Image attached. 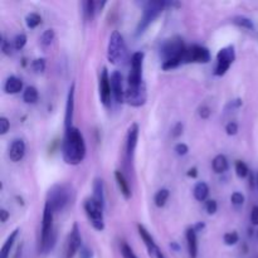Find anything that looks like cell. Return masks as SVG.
Here are the masks:
<instances>
[{
    "label": "cell",
    "mask_w": 258,
    "mask_h": 258,
    "mask_svg": "<svg viewBox=\"0 0 258 258\" xmlns=\"http://www.w3.org/2000/svg\"><path fill=\"white\" fill-rule=\"evenodd\" d=\"M168 198H169V190H168V189H160V190H159L158 193L155 194V197H154V202H155V206L159 207V208H161V207H164L166 204V202H168Z\"/></svg>",
    "instance_id": "83f0119b"
},
{
    "label": "cell",
    "mask_w": 258,
    "mask_h": 258,
    "mask_svg": "<svg viewBox=\"0 0 258 258\" xmlns=\"http://www.w3.org/2000/svg\"><path fill=\"white\" fill-rule=\"evenodd\" d=\"M186 47L180 37H173L165 40L160 48V54L163 58V70L176 68L184 59Z\"/></svg>",
    "instance_id": "7a4b0ae2"
},
{
    "label": "cell",
    "mask_w": 258,
    "mask_h": 258,
    "mask_svg": "<svg viewBox=\"0 0 258 258\" xmlns=\"http://www.w3.org/2000/svg\"><path fill=\"white\" fill-rule=\"evenodd\" d=\"M234 59H236V50H234L233 45L222 48L218 54H217V64L216 68H214V75L219 76V77L226 75L232 63L234 62Z\"/></svg>",
    "instance_id": "9c48e42d"
},
{
    "label": "cell",
    "mask_w": 258,
    "mask_h": 258,
    "mask_svg": "<svg viewBox=\"0 0 258 258\" xmlns=\"http://www.w3.org/2000/svg\"><path fill=\"white\" fill-rule=\"evenodd\" d=\"M139 139V125L138 123H133L127 130V136H126V153L130 158H133L134 153H135L136 145H138Z\"/></svg>",
    "instance_id": "e0dca14e"
},
{
    "label": "cell",
    "mask_w": 258,
    "mask_h": 258,
    "mask_svg": "<svg viewBox=\"0 0 258 258\" xmlns=\"http://www.w3.org/2000/svg\"><path fill=\"white\" fill-rule=\"evenodd\" d=\"M251 222L253 226H258V206H254L251 212Z\"/></svg>",
    "instance_id": "ee69618b"
},
{
    "label": "cell",
    "mask_w": 258,
    "mask_h": 258,
    "mask_svg": "<svg viewBox=\"0 0 258 258\" xmlns=\"http://www.w3.org/2000/svg\"><path fill=\"white\" fill-rule=\"evenodd\" d=\"M231 201H232V204H233V206L241 207V206H243V203H244V196L242 193L236 191V193L232 194Z\"/></svg>",
    "instance_id": "8d00e7d4"
},
{
    "label": "cell",
    "mask_w": 258,
    "mask_h": 258,
    "mask_svg": "<svg viewBox=\"0 0 258 258\" xmlns=\"http://www.w3.org/2000/svg\"><path fill=\"white\" fill-rule=\"evenodd\" d=\"M146 87L145 83L141 85L140 87H128L125 91V101L128 105L134 106V107H140V106L145 105L146 102Z\"/></svg>",
    "instance_id": "7c38bea8"
},
{
    "label": "cell",
    "mask_w": 258,
    "mask_h": 258,
    "mask_svg": "<svg viewBox=\"0 0 258 258\" xmlns=\"http://www.w3.org/2000/svg\"><path fill=\"white\" fill-rule=\"evenodd\" d=\"M63 160L70 165H78L86 158V144L83 135L77 127L66 128L62 144Z\"/></svg>",
    "instance_id": "6da1fadb"
},
{
    "label": "cell",
    "mask_w": 258,
    "mask_h": 258,
    "mask_svg": "<svg viewBox=\"0 0 258 258\" xmlns=\"http://www.w3.org/2000/svg\"><path fill=\"white\" fill-rule=\"evenodd\" d=\"M111 93H112L111 77L110 75H108L107 68H103L100 76V97H101V102H102L105 106L110 105Z\"/></svg>",
    "instance_id": "5bb4252c"
},
{
    "label": "cell",
    "mask_w": 258,
    "mask_h": 258,
    "mask_svg": "<svg viewBox=\"0 0 258 258\" xmlns=\"http://www.w3.org/2000/svg\"><path fill=\"white\" fill-rule=\"evenodd\" d=\"M144 52H135L131 55V71L128 75L127 83L128 87H140L144 85L143 80V64H144Z\"/></svg>",
    "instance_id": "52a82bcc"
},
{
    "label": "cell",
    "mask_w": 258,
    "mask_h": 258,
    "mask_svg": "<svg viewBox=\"0 0 258 258\" xmlns=\"http://www.w3.org/2000/svg\"><path fill=\"white\" fill-rule=\"evenodd\" d=\"M241 105H242V100H241V98H237V100L232 101V102L229 103V107L237 108V107H239Z\"/></svg>",
    "instance_id": "c3c4849f"
},
{
    "label": "cell",
    "mask_w": 258,
    "mask_h": 258,
    "mask_svg": "<svg viewBox=\"0 0 258 258\" xmlns=\"http://www.w3.org/2000/svg\"><path fill=\"white\" fill-rule=\"evenodd\" d=\"M211 60V52L202 45H191L186 48L184 54V63H208Z\"/></svg>",
    "instance_id": "30bf717a"
},
{
    "label": "cell",
    "mask_w": 258,
    "mask_h": 258,
    "mask_svg": "<svg viewBox=\"0 0 258 258\" xmlns=\"http://www.w3.org/2000/svg\"><path fill=\"white\" fill-rule=\"evenodd\" d=\"M217 208H218V206H217V202L214 201V199H209V201H207V203H206L207 213L214 214L217 212Z\"/></svg>",
    "instance_id": "74e56055"
},
{
    "label": "cell",
    "mask_w": 258,
    "mask_h": 258,
    "mask_svg": "<svg viewBox=\"0 0 258 258\" xmlns=\"http://www.w3.org/2000/svg\"><path fill=\"white\" fill-rule=\"evenodd\" d=\"M223 239L224 243H226L227 246H234V244H237V242H238L239 236L237 232H228V233L224 234Z\"/></svg>",
    "instance_id": "d6a6232c"
},
{
    "label": "cell",
    "mask_w": 258,
    "mask_h": 258,
    "mask_svg": "<svg viewBox=\"0 0 258 258\" xmlns=\"http://www.w3.org/2000/svg\"><path fill=\"white\" fill-rule=\"evenodd\" d=\"M115 179L117 181V185L120 188L121 194L123 196L125 199H130L131 198V189L130 185H128V181L126 180V178L123 176V174L121 173L120 170L115 171Z\"/></svg>",
    "instance_id": "7402d4cb"
},
{
    "label": "cell",
    "mask_w": 258,
    "mask_h": 258,
    "mask_svg": "<svg viewBox=\"0 0 258 258\" xmlns=\"http://www.w3.org/2000/svg\"><path fill=\"white\" fill-rule=\"evenodd\" d=\"M2 48H3V52L5 53V54H8V55H10L12 54V45H10V43H8L7 40H3V45H2Z\"/></svg>",
    "instance_id": "bcb514c9"
},
{
    "label": "cell",
    "mask_w": 258,
    "mask_h": 258,
    "mask_svg": "<svg viewBox=\"0 0 258 258\" xmlns=\"http://www.w3.org/2000/svg\"><path fill=\"white\" fill-rule=\"evenodd\" d=\"M92 199L101 207V208H105V186H103L102 179L96 178L95 181H93Z\"/></svg>",
    "instance_id": "d6986e66"
},
{
    "label": "cell",
    "mask_w": 258,
    "mask_h": 258,
    "mask_svg": "<svg viewBox=\"0 0 258 258\" xmlns=\"http://www.w3.org/2000/svg\"><path fill=\"white\" fill-rule=\"evenodd\" d=\"M183 128H184L183 123H181V122L176 123V125L174 126V128H173V133H171V134H173L174 138H179V136L183 134Z\"/></svg>",
    "instance_id": "7bdbcfd3"
},
{
    "label": "cell",
    "mask_w": 258,
    "mask_h": 258,
    "mask_svg": "<svg viewBox=\"0 0 258 258\" xmlns=\"http://www.w3.org/2000/svg\"><path fill=\"white\" fill-rule=\"evenodd\" d=\"M211 108L208 106H202L201 110H199V115H201L202 118H208L211 116Z\"/></svg>",
    "instance_id": "f6af8a7d"
},
{
    "label": "cell",
    "mask_w": 258,
    "mask_h": 258,
    "mask_svg": "<svg viewBox=\"0 0 258 258\" xmlns=\"http://www.w3.org/2000/svg\"><path fill=\"white\" fill-rule=\"evenodd\" d=\"M168 5L164 2H148L146 3L145 8H144V14L141 18L140 23L138 25V34L145 32L146 28L156 19V18L160 15V13L163 12L164 7Z\"/></svg>",
    "instance_id": "8992f818"
},
{
    "label": "cell",
    "mask_w": 258,
    "mask_h": 258,
    "mask_svg": "<svg viewBox=\"0 0 258 258\" xmlns=\"http://www.w3.org/2000/svg\"><path fill=\"white\" fill-rule=\"evenodd\" d=\"M75 88L76 85L72 83L70 87L67 96V103H66V113H64V127L70 128L72 127V121H73V112H75Z\"/></svg>",
    "instance_id": "2e32d148"
},
{
    "label": "cell",
    "mask_w": 258,
    "mask_h": 258,
    "mask_svg": "<svg viewBox=\"0 0 258 258\" xmlns=\"http://www.w3.org/2000/svg\"><path fill=\"white\" fill-rule=\"evenodd\" d=\"M107 58L112 64L116 66H125L128 60V53L125 40L117 30H115L108 39Z\"/></svg>",
    "instance_id": "277c9868"
},
{
    "label": "cell",
    "mask_w": 258,
    "mask_h": 258,
    "mask_svg": "<svg viewBox=\"0 0 258 258\" xmlns=\"http://www.w3.org/2000/svg\"><path fill=\"white\" fill-rule=\"evenodd\" d=\"M121 254L123 258H139L126 242H122V244H121Z\"/></svg>",
    "instance_id": "e575fe53"
},
{
    "label": "cell",
    "mask_w": 258,
    "mask_h": 258,
    "mask_svg": "<svg viewBox=\"0 0 258 258\" xmlns=\"http://www.w3.org/2000/svg\"><path fill=\"white\" fill-rule=\"evenodd\" d=\"M55 33L53 29H47L40 37V43H42L43 47H48V45L52 44V42L54 40Z\"/></svg>",
    "instance_id": "f546056e"
},
{
    "label": "cell",
    "mask_w": 258,
    "mask_h": 258,
    "mask_svg": "<svg viewBox=\"0 0 258 258\" xmlns=\"http://www.w3.org/2000/svg\"><path fill=\"white\" fill-rule=\"evenodd\" d=\"M25 155V143L22 139H17L12 143L9 149V158L13 163H18Z\"/></svg>",
    "instance_id": "ac0fdd59"
},
{
    "label": "cell",
    "mask_w": 258,
    "mask_h": 258,
    "mask_svg": "<svg viewBox=\"0 0 258 258\" xmlns=\"http://www.w3.org/2000/svg\"><path fill=\"white\" fill-rule=\"evenodd\" d=\"M8 218H9V212L5 211V209H2L0 211V221H2V223H5L8 221Z\"/></svg>",
    "instance_id": "7dc6e473"
},
{
    "label": "cell",
    "mask_w": 258,
    "mask_h": 258,
    "mask_svg": "<svg viewBox=\"0 0 258 258\" xmlns=\"http://www.w3.org/2000/svg\"><path fill=\"white\" fill-rule=\"evenodd\" d=\"M174 150H175V153L178 154V155L183 156V155H186V154H188L189 148L185 145V144L180 143V144H176L175 149H174Z\"/></svg>",
    "instance_id": "ab89813d"
},
{
    "label": "cell",
    "mask_w": 258,
    "mask_h": 258,
    "mask_svg": "<svg viewBox=\"0 0 258 258\" xmlns=\"http://www.w3.org/2000/svg\"><path fill=\"white\" fill-rule=\"evenodd\" d=\"M23 88V82L20 78L15 77V76H10L4 85V91L9 95H15V93L20 92Z\"/></svg>",
    "instance_id": "44dd1931"
},
{
    "label": "cell",
    "mask_w": 258,
    "mask_h": 258,
    "mask_svg": "<svg viewBox=\"0 0 258 258\" xmlns=\"http://www.w3.org/2000/svg\"><path fill=\"white\" fill-rule=\"evenodd\" d=\"M188 176H190V178H197V176H198V170H197V168L189 169Z\"/></svg>",
    "instance_id": "681fc988"
},
{
    "label": "cell",
    "mask_w": 258,
    "mask_h": 258,
    "mask_svg": "<svg viewBox=\"0 0 258 258\" xmlns=\"http://www.w3.org/2000/svg\"><path fill=\"white\" fill-rule=\"evenodd\" d=\"M236 174H237V176H239V178H246V176L249 174L247 164L243 163V161H241V160L236 161Z\"/></svg>",
    "instance_id": "1f68e13d"
},
{
    "label": "cell",
    "mask_w": 258,
    "mask_h": 258,
    "mask_svg": "<svg viewBox=\"0 0 258 258\" xmlns=\"http://www.w3.org/2000/svg\"><path fill=\"white\" fill-rule=\"evenodd\" d=\"M186 243H188V252L190 258L198 257V239H197V232L196 229L191 228L186 229Z\"/></svg>",
    "instance_id": "ffe728a7"
},
{
    "label": "cell",
    "mask_w": 258,
    "mask_h": 258,
    "mask_svg": "<svg viewBox=\"0 0 258 258\" xmlns=\"http://www.w3.org/2000/svg\"><path fill=\"white\" fill-rule=\"evenodd\" d=\"M81 248H82V237H81L80 229H78V224L75 223L67 238V243H66L64 258H73Z\"/></svg>",
    "instance_id": "8fae6325"
},
{
    "label": "cell",
    "mask_w": 258,
    "mask_h": 258,
    "mask_svg": "<svg viewBox=\"0 0 258 258\" xmlns=\"http://www.w3.org/2000/svg\"><path fill=\"white\" fill-rule=\"evenodd\" d=\"M85 15L87 19H92L93 17H95L96 12H97V9H96V3L92 2V0H88V2H86L85 4Z\"/></svg>",
    "instance_id": "4dcf8cb0"
},
{
    "label": "cell",
    "mask_w": 258,
    "mask_h": 258,
    "mask_svg": "<svg viewBox=\"0 0 258 258\" xmlns=\"http://www.w3.org/2000/svg\"><path fill=\"white\" fill-rule=\"evenodd\" d=\"M23 100L25 103H35L38 101V90L33 86H29L24 90L23 93Z\"/></svg>",
    "instance_id": "484cf974"
},
{
    "label": "cell",
    "mask_w": 258,
    "mask_h": 258,
    "mask_svg": "<svg viewBox=\"0 0 258 258\" xmlns=\"http://www.w3.org/2000/svg\"><path fill=\"white\" fill-rule=\"evenodd\" d=\"M204 227H206V224H204L203 222H199V223H197L193 228L196 229V232H201L202 229H204Z\"/></svg>",
    "instance_id": "f907efd6"
},
{
    "label": "cell",
    "mask_w": 258,
    "mask_h": 258,
    "mask_svg": "<svg viewBox=\"0 0 258 258\" xmlns=\"http://www.w3.org/2000/svg\"><path fill=\"white\" fill-rule=\"evenodd\" d=\"M212 166H213V170L216 171L217 174L224 173V171L228 169V160H227V158L224 155H217L216 158L213 159Z\"/></svg>",
    "instance_id": "d4e9b609"
},
{
    "label": "cell",
    "mask_w": 258,
    "mask_h": 258,
    "mask_svg": "<svg viewBox=\"0 0 258 258\" xmlns=\"http://www.w3.org/2000/svg\"><path fill=\"white\" fill-rule=\"evenodd\" d=\"M25 23H27L28 28L33 29V28H37L42 23V17L39 14H37V13H30L25 18Z\"/></svg>",
    "instance_id": "f1b7e54d"
},
{
    "label": "cell",
    "mask_w": 258,
    "mask_h": 258,
    "mask_svg": "<svg viewBox=\"0 0 258 258\" xmlns=\"http://www.w3.org/2000/svg\"><path fill=\"white\" fill-rule=\"evenodd\" d=\"M138 231H139V234H140L141 239H143L144 243H145L146 248H148L149 256H150L151 258H166L165 254L161 252V249L159 248L158 244L155 243L154 238L151 237V234L149 233V231L145 228V227L141 226V224H139Z\"/></svg>",
    "instance_id": "4fadbf2b"
},
{
    "label": "cell",
    "mask_w": 258,
    "mask_h": 258,
    "mask_svg": "<svg viewBox=\"0 0 258 258\" xmlns=\"http://www.w3.org/2000/svg\"><path fill=\"white\" fill-rule=\"evenodd\" d=\"M71 199V189L64 184H57L48 190L45 204L50 207L53 213H59L67 207Z\"/></svg>",
    "instance_id": "5b68a950"
},
{
    "label": "cell",
    "mask_w": 258,
    "mask_h": 258,
    "mask_svg": "<svg viewBox=\"0 0 258 258\" xmlns=\"http://www.w3.org/2000/svg\"><path fill=\"white\" fill-rule=\"evenodd\" d=\"M18 234H19V228L14 229L12 233L9 234V237L7 238V241L4 242L2 247V251H0V258H9L10 251H12L13 246H14V242L17 239Z\"/></svg>",
    "instance_id": "603a6c76"
},
{
    "label": "cell",
    "mask_w": 258,
    "mask_h": 258,
    "mask_svg": "<svg viewBox=\"0 0 258 258\" xmlns=\"http://www.w3.org/2000/svg\"><path fill=\"white\" fill-rule=\"evenodd\" d=\"M53 221H54V213L50 209V207L45 204L44 211H43L42 233H40L39 244H38V251H39V253H48L54 247L57 237H55Z\"/></svg>",
    "instance_id": "3957f363"
},
{
    "label": "cell",
    "mask_w": 258,
    "mask_h": 258,
    "mask_svg": "<svg viewBox=\"0 0 258 258\" xmlns=\"http://www.w3.org/2000/svg\"><path fill=\"white\" fill-rule=\"evenodd\" d=\"M111 87H112V95L116 102L122 103L125 101V90H123L122 75L118 71H115L111 75Z\"/></svg>",
    "instance_id": "9a60e30c"
},
{
    "label": "cell",
    "mask_w": 258,
    "mask_h": 258,
    "mask_svg": "<svg viewBox=\"0 0 258 258\" xmlns=\"http://www.w3.org/2000/svg\"><path fill=\"white\" fill-rule=\"evenodd\" d=\"M13 44H14L15 49H18V50L23 49V48H24V45L27 44V35L23 34V33L15 35L14 40H13Z\"/></svg>",
    "instance_id": "836d02e7"
},
{
    "label": "cell",
    "mask_w": 258,
    "mask_h": 258,
    "mask_svg": "<svg viewBox=\"0 0 258 258\" xmlns=\"http://www.w3.org/2000/svg\"><path fill=\"white\" fill-rule=\"evenodd\" d=\"M226 131H227V134H228L229 136L236 135V134L238 133V125H237L236 122H229V123H227Z\"/></svg>",
    "instance_id": "60d3db41"
},
{
    "label": "cell",
    "mask_w": 258,
    "mask_h": 258,
    "mask_svg": "<svg viewBox=\"0 0 258 258\" xmlns=\"http://www.w3.org/2000/svg\"><path fill=\"white\" fill-rule=\"evenodd\" d=\"M32 68L34 72L42 73L45 70V59L44 58H37V59L33 60Z\"/></svg>",
    "instance_id": "d590c367"
},
{
    "label": "cell",
    "mask_w": 258,
    "mask_h": 258,
    "mask_svg": "<svg viewBox=\"0 0 258 258\" xmlns=\"http://www.w3.org/2000/svg\"><path fill=\"white\" fill-rule=\"evenodd\" d=\"M10 127V122L7 117H0V134L5 135Z\"/></svg>",
    "instance_id": "f35d334b"
},
{
    "label": "cell",
    "mask_w": 258,
    "mask_h": 258,
    "mask_svg": "<svg viewBox=\"0 0 258 258\" xmlns=\"http://www.w3.org/2000/svg\"><path fill=\"white\" fill-rule=\"evenodd\" d=\"M85 211L87 214L88 219H90L91 224L96 231H103L105 229V219H103V208H101L92 198L86 199Z\"/></svg>",
    "instance_id": "ba28073f"
},
{
    "label": "cell",
    "mask_w": 258,
    "mask_h": 258,
    "mask_svg": "<svg viewBox=\"0 0 258 258\" xmlns=\"http://www.w3.org/2000/svg\"><path fill=\"white\" fill-rule=\"evenodd\" d=\"M232 22H233L236 25H238V27L244 28V29L252 30L254 28L253 22H252L249 18L243 17V15H237V17L233 18V20H232Z\"/></svg>",
    "instance_id": "4316f807"
},
{
    "label": "cell",
    "mask_w": 258,
    "mask_h": 258,
    "mask_svg": "<svg viewBox=\"0 0 258 258\" xmlns=\"http://www.w3.org/2000/svg\"><path fill=\"white\" fill-rule=\"evenodd\" d=\"M80 254H81V258H92L93 257L92 249L88 248V247H86V246H82Z\"/></svg>",
    "instance_id": "b9f144b4"
},
{
    "label": "cell",
    "mask_w": 258,
    "mask_h": 258,
    "mask_svg": "<svg viewBox=\"0 0 258 258\" xmlns=\"http://www.w3.org/2000/svg\"><path fill=\"white\" fill-rule=\"evenodd\" d=\"M257 185H258V176H257Z\"/></svg>",
    "instance_id": "816d5d0a"
},
{
    "label": "cell",
    "mask_w": 258,
    "mask_h": 258,
    "mask_svg": "<svg viewBox=\"0 0 258 258\" xmlns=\"http://www.w3.org/2000/svg\"><path fill=\"white\" fill-rule=\"evenodd\" d=\"M194 198L199 202H204L209 196V186L208 184L204 183V181H199V183L196 184L194 186Z\"/></svg>",
    "instance_id": "cb8c5ba5"
}]
</instances>
